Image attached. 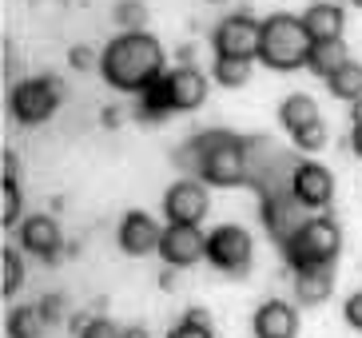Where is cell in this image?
<instances>
[{
    "mask_svg": "<svg viewBox=\"0 0 362 338\" xmlns=\"http://www.w3.org/2000/svg\"><path fill=\"white\" fill-rule=\"evenodd\" d=\"M346 60H351V52H346V40H319V44H310L307 72H315L319 80H330V76L339 72Z\"/></svg>",
    "mask_w": 362,
    "mask_h": 338,
    "instance_id": "19",
    "label": "cell"
},
{
    "mask_svg": "<svg viewBox=\"0 0 362 338\" xmlns=\"http://www.w3.org/2000/svg\"><path fill=\"white\" fill-rule=\"evenodd\" d=\"M124 116H128L124 107H104V112H100V120H104V127H119V124H124Z\"/></svg>",
    "mask_w": 362,
    "mask_h": 338,
    "instance_id": "35",
    "label": "cell"
},
{
    "mask_svg": "<svg viewBox=\"0 0 362 338\" xmlns=\"http://www.w3.org/2000/svg\"><path fill=\"white\" fill-rule=\"evenodd\" d=\"M342 251V227L330 215H310L303 227L295 231L283 255H287L291 271H303V267H334Z\"/></svg>",
    "mask_w": 362,
    "mask_h": 338,
    "instance_id": "4",
    "label": "cell"
},
{
    "mask_svg": "<svg viewBox=\"0 0 362 338\" xmlns=\"http://www.w3.org/2000/svg\"><path fill=\"white\" fill-rule=\"evenodd\" d=\"M291 286H295V298L303 307H319L334 291V267H303V271H295Z\"/></svg>",
    "mask_w": 362,
    "mask_h": 338,
    "instance_id": "17",
    "label": "cell"
},
{
    "mask_svg": "<svg viewBox=\"0 0 362 338\" xmlns=\"http://www.w3.org/2000/svg\"><path fill=\"white\" fill-rule=\"evenodd\" d=\"M36 307H40V315H44V322H48V327H56V322H60V318H64V307H68V298L64 295H44L40 303H36Z\"/></svg>",
    "mask_w": 362,
    "mask_h": 338,
    "instance_id": "30",
    "label": "cell"
},
{
    "mask_svg": "<svg viewBox=\"0 0 362 338\" xmlns=\"http://www.w3.org/2000/svg\"><path fill=\"white\" fill-rule=\"evenodd\" d=\"M160 259L163 267H195L199 259H207V235L199 227H187V223H168L160 239Z\"/></svg>",
    "mask_w": 362,
    "mask_h": 338,
    "instance_id": "9",
    "label": "cell"
},
{
    "mask_svg": "<svg viewBox=\"0 0 362 338\" xmlns=\"http://www.w3.org/2000/svg\"><path fill=\"white\" fill-rule=\"evenodd\" d=\"M160 239H163V227L151 219L148 211H128L124 223L116 231V243L124 255L132 259H144V255H160Z\"/></svg>",
    "mask_w": 362,
    "mask_h": 338,
    "instance_id": "12",
    "label": "cell"
},
{
    "mask_svg": "<svg viewBox=\"0 0 362 338\" xmlns=\"http://www.w3.org/2000/svg\"><path fill=\"white\" fill-rule=\"evenodd\" d=\"M322 112H319V100L307 92H291L283 104H279V124L287 127V136H295V132H303V127L319 124Z\"/></svg>",
    "mask_w": 362,
    "mask_h": 338,
    "instance_id": "18",
    "label": "cell"
},
{
    "mask_svg": "<svg viewBox=\"0 0 362 338\" xmlns=\"http://www.w3.org/2000/svg\"><path fill=\"white\" fill-rule=\"evenodd\" d=\"M251 72H255V60H243V56H215L211 64V80L223 88L251 84Z\"/></svg>",
    "mask_w": 362,
    "mask_h": 338,
    "instance_id": "22",
    "label": "cell"
},
{
    "mask_svg": "<svg viewBox=\"0 0 362 338\" xmlns=\"http://www.w3.org/2000/svg\"><path fill=\"white\" fill-rule=\"evenodd\" d=\"M21 286H24V259H21V251L4 247L0 251V295L12 298Z\"/></svg>",
    "mask_w": 362,
    "mask_h": 338,
    "instance_id": "25",
    "label": "cell"
},
{
    "mask_svg": "<svg viewBox=\"0 0 362 338\" xmlns=\"http://www.w3.org/2000/svg\"><path fill=\"white\" fill-rule=\"evenodd\" d=\"M160 286H163V291H171V286H175V267H163V275H160Z\"/></svg>",
    "mask_w": 362,
    "mask_h": 338,
    "instance_id": "39",
    "label": "cell"
},
{
    "mask_svg": "<svg viewBox=\"0 0 362 338\" xmlns=\"http://www.w3.org/2000/svg\"><path fill=\"white\" fill-rule=\"evenodd\" d=\"M207 263H211L215 271L231 275V279H247V271L255 263V243H251L247 227H239V223L215 227V231L207 235Z\"/></svg>",
    "mask_w": 362,
    "mask_h": 338,
    "instance_id": "6",
    "label": "cell"
},
{
    "mask_svg": "<svg viewBox=\"0 0 362 338\" xmlns=\"http://www.w3.org/2000/svg\"><path fill=\"white\" fill-rule=\"evenodd\" d=\"M211 211V195H207V183L199 180H175L163 191V219L168 223H187V227H199L203 215Z\"/></svg>",
    "mask_w": 362,
    "mask_h": 338,
    "instance_id": "8",
    "label": "cell"
},
{
    "mask_svg": "<svg viewBox=\"0 0 362 338\" xmlns=\"http://www.w3.org/2000/svg\"><path fill=\"white\" fill-rule=\"evenodd\" d=\"M327 139H330V132H327V124L319 120V124H310V127H303V132H295V136H291V144H295L303 156H315V151L327 148Z\"/></svg>",
    "mask_w": 362,
    "mask_h": 338,
    "instance_id": "27",
    "label": "cell"
},
{
    "mask_svg": "<svg viewBox=\"0 0 362 338\" xmlns=\"http://www.w3.org/2000/svg\"><path fill=\"white\" fill-rule=\"evenodd\" d=\"M291 195H295L307 211L330 207V199H334V175H330V168H322L315 159L295 163V171H291Z\"/></svg>",
    "mask_w": 362,
    "mask_h": 338,
    "instance_id": "10",
    "label": "cell"
},
{
    "mask_svg": "<svg viewBox=\"0 0 362 338\" xmlns=\"http://www.w3.org/2000/svg\"><path fill=\"white\" fill-rule=\"evenodd\" d=\"M303 24H307L310 40H342V28H346V16H342V4L334 0H315L307 12H303Z\"/></svg>",
    "mask_w": 362,
    "mask_h": 338,
    "instance_id": "16",
    "label": "cell"
},
{
    "mask_svg": "<svg viewBox=\"0 0 362 338\" xmlns=\"http://www.w3.org/2000/svg\"><path fill=\"white\" fill-rule=\"evenodd\" d=\"M132 116H136L139 124H163V120L171 116V100H168V92H163V80L160 84H151L144 95H136Z\"/></svg>",
    "mask_w": 362,
    "mask_h": 338,
    "instance_id": "21",
    "label": "cell"
},
{
    "mask_svg": "<svg viewBox=\"0 0 362 338\" xmlns=\"http://www.w3.org/2000/svg\"><path fill=\"white\" fill-rule=\"evenodd\" d=\"M327 92L334 95V100H342V104H358L362 100V64L346 60L339 72L327 80Z\"/></svg>",
    "mask_w": 362,
    "mask_h": 338,
    "instance_id": "20",
    "label": "cell"
},
{
    "mask_svg": "<svg viewBox=\"0 0 362 338\" xmlns=\"http://www.w3.org/2000/svg\"><path fill=\"white\" fill-rule=\"evenodd\" d=\"M68 64H72L76 72H92V68H100V56L88 48V44H72L68 48Z\"/></svg>",
    "mask_w": 362,
    "mask_h": 338,
    "instance_id": "29",
    "label": "cell"
},
{
    "mask_svg": "<svg viewBox=\"0 0 362 338\" xmlns=\"http://www.w3.org/2000/svg\"><path fill=\"white\" fill-rule=\"evenodd\" d=\"M175 163L192 171V180H203L207 187H239L251 180L243 139L231 132H203L175 151Z\"/></svg>",
    "mask_w": 362,
    "mask_h": 338,
    "instance_id": "2",
    "label": "cell"
},
{
    "mask_svg": "<svg viewBox=\"0 0 362 338\" xmlns=\"http://www.w3.org/2000/svg\"><path fill=\"white\" fill-rule=\"evenodd\" d=\"M124 338H151V334H148L144 322H136V327H124Z\"/></svg>",
    "mask_w": 362,
    "mask_h": 338,
    "instance_id": "38",
    "label": "cell"
},
{
    "mask_svg": "<svg viewBox=\"0 0 362 338\" xmlns=\"http://www.w3.org/2000/svg\"><path fill=\"white\" fill-rule=\"evenodd\" d=\"M44 327H48V322H44V315H40V307H16L8 315V338H40L44 334Z\"/></svg>",
    "mask_w": 362,
    "mask_h": 338,
    "instance_id": "24",
    "label": "cell"
},
{
    "mask_svg": "<svg viewBox=\"0 0 362 338\" xmlns=\"http://www.w3.org/2000/svg\"><path fill=\"white\" fill-rule=\"evenodd\" d=\"M207 4H227V0H207Z\"/></svg>",
    "mask_w": 362,
    "mask_h": 338,
    "instance_id": "41",
    "label": "cell"
},
{
    "mask_svg": "<svg viewBox=\"0 0 362 338\" xmlns=\"http://www.w3.org/2000/svg\"><path fill=\"white\" fill-rule=\"evenodd\" d=\"M211 48H215V56H243V60H255L259 56V21L243 8L223 16L211 32Z\"/></svg>",
    "mask_w": 362,
    "mask_h": 338,
    "instance_id": "7",
    "label": "cell"
},
{
    "mask_svg": "<svg viewBox=\"0 0 362 338\" xmlns=\"http://www.w3.org/2000/svg\"><path fill=\"white\" fill-rule=\"evenodd\" d=\"M298 207H303V203H298L291 191H287V195H267V199H263V223H267V231L275 235L279 247H287L291 239H295V231L307 223Z\"/></svg>",
    "mask_w": 362,
    "mask_h": 338,
    "instance_id": "15",
    "label": "cell"
},
{
    "mask_svg": "<svg viewBox=\"0 0 362 338\" xmlns=\"http://www.w3.org/2000/svg\"><path fill=\"white\" fill-rule=\"evenodd\" d=\"M255 338H295L298 334V310L287 298H263L251 315Z\"/></svg>",
    "mask_w": 362,
    "mask_h": 338,
    "instance_id": "14",
    "label": "cell"
},
{
    "mask_svg": "<svg viewBox=\"0 0 362 338\" xmlns=\"http://www.w3.org/2000/svg\"><path fill=\"white\" fill-rule=\"evenodd\" d=\"M183 322H192V327H207V330H211V310H203V307H187Z\"/></svg>",
    "mask_w": 362,
    "mask_h": 338,
    "instance_id": "33",
    "label": "cell"
},
{
    "mask_svg": "<svg viewBox=\"0 0 362 338\" xmlns=\"http://www.w3.org/2000/svg\"><path fill=\"white\" fill-rule=\"evenodd\" d=\"M60 100H64L60 76H28V80H16L12 84L8 112L21 127H36V124H48L56 116Z\"/></svg>",
    "mask_w": 362,
    "mask_h": 338,
    "instance_id": "5",
    "label": "cell"
},
{
    "mask_svg": "<svg viewBox=\"0 0 362 338\" xmlns=\"http://www.w3.org/2000/svg\"><path fill=\"white\" fill-rule=\"evenodd\" d=\"M76 338H124V327L112 322L107 315H92V318H88V327L80 330Z\"/></svg>",
    "mask_w": 362,
    "mask_h": 338,
    "instance_id": "28",
    "label": "cell"
},
{
    "mask_svg": "<svg viewBox=\"0 0 362 338\" xmlns=\"http://www.w3.org/2000/svg\"><path fill=\"white\" fill-rule=\"evenodd\" d=\"M310 32L303 24V16L295 12H271L267 21H259V56L255 60L271 72H295L307 68L310 56Z\"/></svg>",
    "mask_w": 362,
    "mask_h": 338,
    "instance_id": "3",
    "label": "cell"
},
{
    "mask_svg": "<svg viewBox=\"0 0 362 338\" xmlns=\"http://www.w3.org/2000/svg\"><path fill=\"white\" fill-rule=\"evenodd\" d=\"M342 318H346V327H351V330H362V291H354V295L346 298Z\"/></svg>",
    "mask_w": 362,
    "mask_h": 338,
    "instance_id": "31",
    "label": "cell"
},
{
    "mask_svg": "<svg viewBox=\"0 0 362 338\" xmlns=\"http://www.w3.org/2000/svg\"><path fill=\"white\" fill-rule=\"evenodd\" d=\"M16 171H21L16 156H12V151H4V180H16Z\"/></svg>",
    "mask_w": 362,
    "mask_h": 338,
    "instance_id": "36",
    "label": "cell"
},
{
    "mask_svg": "<svg viewBox=\"0 0 362 338\" xmlns=\"http://www.w3.org/2000/svg\"><path fill=\"white\" fill-rule=\"evenodd\" d=\"M351 151L362 159V124H354V127H351Z\"/></svg>",
    "mask_w": 362,
    "mask_h": 338,
    "instance_id": "37",
    "label": "cell"
},
{
    "mask_svg": "<svg viewBox=\"0 0 362 338\" xmlns=\"http://www.w3.org/2000/svg\"><path fill=\"white\" fill-rule=\"evenodd\" d=\"M351 4H354V8H362V0H351Z\"/></svg>",
    "mask_w": 362,
    "mask_h": 338,
    "instance_id": "42",
    "label": "cell"
},
{
    "mask_svg": "<svg viewBox=\"0 0 362 338\" xmlns=\"http://www.w3.org/2000/svg\"><path fill=\"white\" fill-rule=\"evenodd\" d=\"M168 64H163V48L151 32H119L116 40H107L100 52V76L116 92L144 95L151 84H160Z\"/></svg>",
    "mask_w": 362,
    "mask_h": 338,
    "instance_id": "1",
    "label": "cell"
},
{
    "mask_svg": "<svg viewBox=\"0 0 362 338\" xmlns=\"http://www.w3.org/2000/svg\"><path fill=\"white\" fill-rule=\"evenodd\" d=\"M16 239L28 255H36L40 263H60L64 255V235H60V223L52 215H28V219L16 227Z\"/></svg>",
    "mask_w": 362,
    "mask_h": 338,
    "instance_id": "11",
    "label": "cell"
},
{
    "mask_svg": "<svg viewBox=\"0 0 362 338\" xmlns=\"http://www.w3.org/2000/svg\"><path fill=\"white\" fill-rule=\"evenodd\" d=\"M24 223V199H21V183L16 180H0V227L12 231Z\"/></svg>",
    "mask_w": 362,
    "mask_h": 338,
    "instance_id": "23",
    "label": "cell"
},
{
    "mask_svg": "<svg viewBox=\"0 0 362 338\" xmlns=\"http://www.w3.org/2000/svg\"><path fill=\"white\" fill-rule=\"evenodd\" d=\"M112 21L124 32H144V24H148V4L144 0H119L116 8H112Z\"/></svg>",
    "mask_w": 362,
    "mask_h": 338,
    "instance_id": "26",
    "label": "cell"
},
{
    "mask_svg": "<svg viewBox=\"0 0 362 338\" xmlns=\"http://www.w3.org/2000/svg\"><path fill=\"white\" fill-rule=\"evenodd\" d=\"M207 76L199 72V68H168L163 72V92H168L171 100V112H195V107H203V100H207Z\"/></svg>",
    "mask_w": 362,
    "mask_h": 338,
    "instance_id": "13",
    "label": "cell"
},
{
    "mask_svg": "<svg viewBox=\"0 0 362 338\" xmlns=\"http://www.w3.org/2000/svg\"><path fill=\"white\" fill-rule=\"evenodd\" d=\"M168 338H215V330L207 327H192V322H180V327H171Z\"/></svg>",
    "mask_w": 362,
    "mask_h": 338,
    "instance_id": "32",
    "label": "cell"
},
{
    "mask_svg": "<svg viewBox=\"0 0 362 338\" xmlns=\"http://www.w3.org/2000/svg\"><path fill=\"white\" fill-rule=\"evenodd\" d=\"M351 120H354V124H362V100H358V104H351Z\"/></svg>",
    "mask_w": 362,
    "mask_h": 338,
    "instance_id": "40",
    "label": "cell"
},
{
    "mask_svg": "<svg viewBox=\"0 0 362 338\" xmlns=\"http://www.w3.org/2000/svg\"><path fill=\"white\" fill-rule=\"evenodd\" d=\"M175 64L180 68H195V44H180L175 48Z\"/></svg>",
    "mask_w": 362,
    "mask_h": 338,
    "instance_id": "34",
    "label": "cell"
}]
</instances>
